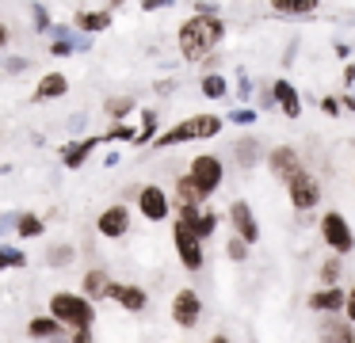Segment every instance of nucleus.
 <instances>
[{
	"label": "nucleus",
	"mask_w": 355,
	"mask_h": 343,
	"mask_svg": "<svg viewBox=\"0 0 355 343\" xmlns=\"http://www.w3.org/2000/svg\"><path fill=\"white\" fill-rule=\"evenodd\" d=\"M321 111L329 114V118H336V114L344 111V107H340V99H336V96H324V99H321Z\"/></svg>",
	"instance_id": "obj_34"
},
{
	"label": "nucleus",
	"mask_w": 355,
	"mask_h": 343,
	"mask_svg": "<svg viewBox=\"0 0 355 343\" xmlns=\"http://www.w3.org/2000/svg\"><path fill=\"white\" fill-rule=\"evenodd\" d=\"M96 145H100V137H85V141H77V145H65V152H62V157H65V168H80Z\"/></svg>",
	"instance_id": "obj_19"
},
{
	"label": "nucleus",
	"mask_w": 355,
	"mask_h": 343,
	"mask_svg": "<svg viewBox=\"0 0 355 343\" xmlns=\"http://www.w3.org/2000/svg\"><path fill=\"white\" fill-rule=\"evenodd\" d=\"M27 263V256L19 248H0V271H4V267H24Z\"/></svg>",
	"instance_id": "obj_28"
},
{
	"label": "nucleus",
	"mask_w": 355,
	"mask_h": 343,
	"mask_svg": "<svg viewBox=\"0 0 355 343\" xmlns=\"http://www.w3.org/2000/svg\"><path fill=\"white\" fill-rule=\"evenodd\" d=\"M230 225H233V233H237L241 240H248V244L260 240V221H256L252 206H248L245 198H233L230 202Z\"/></svg>",
	"instance_id": "obj_10"
},
{
	"label": "nucleus",
	"mask_w": 355,
	"mask_h": 343,
	"mask_svg": "<svg viewBox=\"0 0 355 343\" xmlns=\"http://www.w3.org/2000/svg\"><path fill=\"white\" fill-rule=\"evenodd\" d=\"M107 271L103 267H92V271L85 274V282H80V290H85V297H107Z\"/></svg>",
	"instance_id": "obj_21"
},
{
	"label": "nucleus",
	"mask_w": 355,
	"mask_h": 343,
	"mask_svg": "<svg viewBox=\"0 0 355 343\" xmlns=\"http://www.w3.org/2000/svg\"><path fill=\"white\" fill-rule=\"evenodd\" d=\"M202 96L207 99H222L225 96V76H218V73H210V76H202Z\"/></svg>",
	"instance_id": "obj_25"
},
{
	"label": "nucleus",
	"mask_w": 355,
	"mask_h": 343,
	"mask_svg": "<svg viewBox=\"0 0 355 343\" xmlns=\"http://www.w3.org/2000/svg\"><path fill=\"white\" fill-rule=\"evenodd\" d=\"M42 229H46V225H42L35 213H24V218H19V236H39Z\"/></svg>",
	"instance_id": "obj_29"
},
{
	"label": "nucleus",
	"mask_w": 355,
	"mask_h": 343,
	"mask_svg": "<svg viewBox=\"0 0 355 343\" xmlns=\"http://www.w3.org/2000/svg\"><path fill=\"white\" fill-rule=\"evenodd\" d=\"M27 332L35 335V340H58V335H65V324L58 317H31V324H27Z\"/></svg>",
	"instance_id": "obj_18"
},
{
	"label": "nucleus",
	"mask_w": 355,
	"mask_h": 343,
	"mask_svg": "<svg viewBox=\"0 0 355 343\" xmlns=\"http://www.w3.org/2000/svg\"><path fill=\"white\" fill-rule=\"evenodd\" d=\"M187 175H191V179L199 183V191L210 198L218 187H222V179H225L222 157H214V152H199V157H195L191 164H187Z\"/></svg>",
	"instance_id": "obj_6"
},
{
	"label": "nucleus",
	"mask_w": 355,
	"mask_h": 343,
	"mask_svg": "<svg viewBox=\"0 0 355 343\" xmlns=\"http://www.w3.org/2000/svg\"><path fill=\"white\" fill-rule=\"evenodd\" d=\"M317 4H321V0H271V8H275L279 15H313Z\"/></svg>",
	"instance_id": "obj_22"
},
{
	"label": "nucleus",
	"mask_w": 355,
	"mask_h": 343,
	"mask_svg": "<svg viewBox=\"0 0 355 343\" xmlns=\"http://www.w3.org/2000/svg\"><path fill=\"white\" fill-rule=\"evenodd\" d=\"M172 320H176V328H195L202 320V297L191 286L176 290V297H172Z\"/></svg>",
	"instance_id": "obj_8"
},
{
	"label": "nucleus",
	"mask_w": 355,
	"mask_h": 343,
	"mask_svg": "<svg viewBox=\"0 0 355 343\" xmlns=\"http://www.w3.org/2000/svg\"><path fill=\"white\" fill-rule=\"evenodd\" d=\"M0 46H8V27L0 23Z\"/></svg>",
	"instance_id": "obj_38"
},
{
	"label": "nucleus",
	"mask_w": 355,
	"mask_h": 343,
	"mask_svg": "<svg viewBox=\"0 0 355 343\" xmlns=\"http://www.w3.org/2000/svg\"><path fill=\"white\" fill-rule=\"evenodd\" d=\"M268 168H271V175H275V179H286L291 172H298V168H302L298 149H291V145H279V149H271V152H268Z\"/></svg>",
	"instance_id": "obj_14"
},
{
	"label": "nucleus",
	"mask_w": 355,
	"mask_h": 343,
	"mask_svg": "<svg viewBox=\"0 0 355 343\" xmlns=\"http://www.w3.org/2000/svg\"><path fill=\"white\" fill-rule=\"evenodd\" d=\"M344 313H347V320L355 324V286L347 290V297H344Z\"/></svg>",
	"instance_id": "obj_35"
},
{
	"label": "nucleus",
	"mask_w": 355,
	"mask_h": 343,
	"mask_svg": "<svg viewBox=\"0 0 355 343\" xmlns=\"http://www.w3.org/2000/svg\"><path fill=\"white\" fill-rule=\"evenodd\" d=\"M126 229H130V210H126L123 202H119V206H107V210H100V218H96V233L107 236V240H119V236H126Z\"/></svg>",
	"instance_id": "obj_11"
},
{
	"label": "nucleus",
	"mask_w": 355,
	"mask_h": 343,
	"mask_svg": "<svg viewBox=\"0 0 355 343\" xmlns=\"http://www.w3.org/2000/svg\"><path fill=\"white\" fill-rule=\"evenodd\" d=\"M321 240L332 248V256H347L355 248V233H352V221L344 218L340 210H329L321 218Z\"/></svg>",
	"instance_id": "obj_5"
},
{
	"label": "nucleus",
	"mask_w": 355,
	"mask_h": 343,
	"mask_svg": "<svg viewBox=\"0 0 355 343\" xmlns=\"http://www.w3.org/2000/svg\"><path fill=\"white\" fill-rule=\"evenodd\" d=\"M107 297H115L123 309H130V313H141L149 305V294L141 286H119V282H107Z\"/></svg>",
	"instance_id": "obj_15"
},
{
	"label": "nucleus",
	"mask_w": 355,
	"mask_h": 343,
	"mask_svg": "<svg viewBox=\"0 0 355 343\" xmlns=\"http://www.w3.org/2000/svg\"><path fill=\"white\" fill-rule=\"evenodd\" d=\"M191 229L202 236V240H207V236L218 229V213H214V210H199V218H195V225H191Z\"/></svg>",
	"instance_id": "obj_26"
},
{
	"label": "nucleus",
	"mask_w": 355,
	"mask_h": 343,
	"mask_svg": "<svg viewBox=\"0 0 355 343\" xmlns=\"http://www.w3.org/2000/svg\"><path fill=\"white\" fill-rule=\"evenodd\" d=\"M225 252H230L233 263H241V259H248V240H241V236H233L230 244H225Z\"/></svg>",
	"instance_id": "obj_31"
},
{
	"label": "nucleus",
	"mask_w": 355,
	"mask_h": 343,
	"mask_svg": "<svg viewBox=\"0 0 355 343\" xmlns=\"http://www.w3.org/2000/svg\"><path fill=\"white\" fill-rule=\"evenodd\" d=\"M103 111L111 114V118H126V114L134 111V99L130 96H115V99H107V107Z\"/></svg>",
	"instance_id": "obj_27"
},
{
	"label": "nucleus",
	"mask_w": 355,
	"mask_h": 343,
	"mask_svg": "<svg viewBox=\"0 0 355 343\" xmlns=\"http://www.w3.org/2000/svg\"><path fill=\"white\" fill-rule=\"evenodd\" d=\"M134 126H123V122H119V126H111V141H134Z\"/></svg>",
	"instance_id": "obj_33"
},
{
	"label": "nucleus",
	"mask_w": 355,
	"mask_h": 343,
	"mask_svg": "<svg viewBox=\"0 0 355 343\" xmlns=\"http://www.w3.org/2000/svg\"><path fill=\"white\" fill-rule=\"evenodd\" d=\"M225 38V23L218 12H199L180 27V53L187 61H202L214 53V46Z\"/></svg>",
	"instance_id": "obj_1"
},
{
	"label": "nucleus",
	"mask_w": 355,
	"mask_h": 343,
	"mask_svg": "<svg viewBox=\"0 0 355 343\" xmlns=\"http://www.w3.org/2000/svg\"><path fill=\"white\" fill-rule=\"evenodd\" d=\"M172 244H176V252H180V263L187 267V271H199L202 267V236L195 233L191 225H184V221H176V229H172Z\"/></svg>",
	"instance_id": "obj_7"
},
{
	"label": "nucleus",
	"mask_w": 355,
	"mask_h": 343,
	"mask_svg": "<svg viewBox=\"0 0 355 343\" xmlns=\"http://www.w3.org/2000/svg\"><path fill=\"white\" fill-rule=\"evenodd\" d=\"M340 271H344L340 259H324V263H321V282H324V286H329V282H340Z\"/></svg>",
	"instance_id": "obj_30"
},
{
	"label": "nucleus",
	"mask_w": 355,
	"mask_h": 343,
	"mask_svg": "<svg viewBox=\"0 0 355 343\" xmlns=\"http://www.w3.org/2000/svg\"><path fill=\"white\" fill-rule=\"evenodd\" d=\"M73 23H77V27H85V30H103V27H111V15L107 12H80Z\"/></svg>",
	"instance_id": "obj_24"
},
{
	"label": "nucleus",
	"mask_w": 355,
	"mask_h": 343,
	"mask_svg": "<svg viewBox=\"0 0 355 343\" xmlns=\"http://www.w3.org/2000/svg\"><path fill=\"white\" fill-rule=\"evenodd\" d=\"M138 210L146 221H164L172 213V198L164 195V187H157V183H146V187L138 191Z\"/></svg>",
	"instance_id": "obj_9"
},
{
	"label": "nucleus",
	"mask_w": 355,
	"mask_h": 343,
	"mask_svg": "<svg viewBox=\"0 0 355 343\" xmlns=\"http://www.w3.org/2000/svg\"><path fill=\"white\" fill-rule=\"evenodd\" d=\"M50 317H58L65 328L80 332V328H92L96 309H92V301H88L85 294H73V290H58V294L50 297Z\"/></svg>",
	"instance_id": "obj_2"
},
{
	"label": "nucleus",
	"mask_w": 355,
	"mask_h": 343,
	"mask_svg": "<svg viewBox=\"0 0 355 343\" xmlns=\"http://www.w3.org/2000/svg\"><path fill=\"white\" fill-rule=\"evenodd\" d=\"M271 99L283 107L286 118H302V96H298V88H294L291 80H283V76H279V80L271 84Z\"/></svg>",
	"instance_id": "obj_13"
},
{
	"label": "nucleus",
	"mask_w": 355,
	"mask_h": 343,
	"mask_svg": "<svg viewBox=\"0 0 355 343\" xmlns=\"http://www.w3.org/2000/svg\"><path fill=\"white\" fill-rule=\"evenodd\" d=\"M65 91H69V76L65 73H46L39 80V88H35V99H62Z\"/></svg>",
	"instance_id": "obj_16"
},
{
	"label": "nucleus",
	"mask_w": 355,
	"mask_h": 343,
	"mask_svg": "<svg viewBox=\"0 0 355 343\" xmlns=\"http://www.w3.org/2000/svg\"><path fill=\"white\" fill-rule=\"evenodd\" d=\"M176 202H187V206H202L207 202V195L199 191V183L191 179V175H180L176 179Z\"/></svg>",
	"instance_id": "obj_20"
},
{
	"label": "nucleus",
	"mask_w": 355,
	"mask_h": 343,
	"mask_svg": "<svg viewBox=\"0 0 355 343\" xmlns=\"http://www.w3.org/2000/svg\"><path fill=\"white\" fill-rule=\"evenodd\" d=\"M344 80H347V84H352V88H355V65H347V69H344Z\"/></svg>",
	"instance_id": "obj_37"
},
{
	"label": "nucleus",
	"mask_w": 355,
	"mask_h": 343,
	"mask_svg": "<svg viewBox=\"0 0 355 343\" xmlns=\"http://www.w3.org/2000/svg\"><path fill=\"white\" fill-rule=\"evenodd\" d=\"M218 134H222V118L218 114H191V118L176 122L168 134L157 137V145L168 149V145H184V141H207V137H218Z\"/></svg>",
	"instance_id": "obj_3"
},
{
	"label": "nucleus",
	"mask_w": 355,
	"mask_h": 343,
	"mask_svg": "<svg viewBox=\"0 0 355 343\" xmlns=\"http://www.w3.org/2000/svg\"><path fill=\"white\" fill-rule=\"evenodd\" d=\"M317 335L321 340H336V343H355V324L352 320H336V313H332V320H324Z\"/></svg>",
	"instance_id": "obj_17"
},
{
	"label": "nucleus",
	"mask_w": 355,
	"mask_h": 343,
	"mask_svg": "<svg viewBox=\"0 0 355 343\" xmlns=\"http://www.w3.org/2000/svg\"><path fill=\"white\" fill-rule=\"evenodd\" d=\"M230 118H233V122H241V126H248V122L256 118V111H233Z\"/></svg>",
	"instance_id": "obj_36"
},
{
	"label": "nucleus",
	"mask_w": 355,
	"mask_h": 343,
	"mask_svg": "<svg viewBox=\"0 0 355 343\" xmlns=\"http://www.w3.org/2000/svg\"><path fill=\"white\" fill-rule=\"evenodd\" d=\"M344 297H347V290H340L336 282H329V286L313 290L306 305H309L313 313H340V309H344Z\"/></svg>",
	"instance_id": "obj_12"
},
{
	"label": "nucleus",
	"mask_w": 355,
	"mask_h": 343,
	"mask_svg": "<svg viewBox=\"0 0 355 343\" xmlns=\"http://www.w3.org/2000/svg\"><path fill=\"white\" fill-rule=\"evenodd\" d=\"M237 164L241 168H256V157H260V145H256V137H245V141H237Z\"/></svg>",
	"instance_id": "obj_23"
},
{
	"label": "nucleus",
	"mask_w": 355,
	"mask_h": 343,
	"mask_svg": "<svg viewBox=\"0 0 355 343\" xmlns=\"http://www.w3.org/2000/svg\"><path fill=\"white\" fill-rule=\"evenodd\" d=\"M69 259H73V244H58V248L50 252V263H54V267L69 263Z\"/></svg>",
	"instance_id": "obj_32"
},
{
	"label": "nucleus",
	"mask_w": 355,
	"mask_h": 343,
	"mask_svg": "<svg viewBox=\"0 0 355 343\" xmlns=\"http://www.w3.org/2000/svg\"><path fill=\"white\" fill-rule=\"evenodd\" d=\"M283 183H286V195H291L294 210H313V206L321 202V183H317V175L309 172L306 164H302L298 172H291Z\"/></svg>",
	"instance_id": "obj_4"
}]
</instances>
